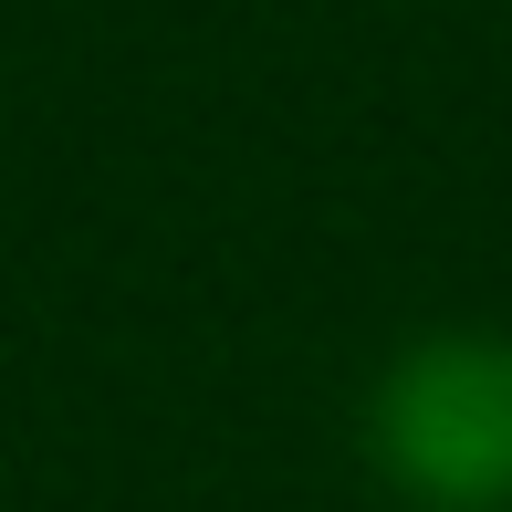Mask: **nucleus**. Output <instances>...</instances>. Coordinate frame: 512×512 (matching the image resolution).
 I'll return each mask as SVG.
<instances>
[{
  "label": "nucleus",
  "mask_w": 512,
  "mask_h": 512,
  "mask_svg": "<svg viewBox=\"0 0 512 512\" xmlns=\"http://www.w3.org/2000/svg\"><path fill=\"white\" fill-rule=\"evenodd\" d=\"M366 450L418 512H512V335H429L366 398Z\"/></svg>",
  "instance_id": "obj_1"
}]
</instances>
